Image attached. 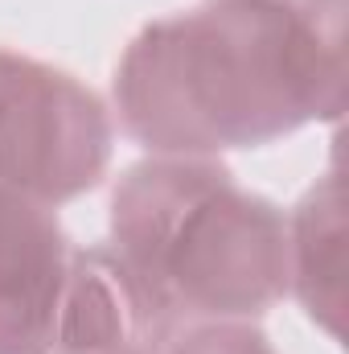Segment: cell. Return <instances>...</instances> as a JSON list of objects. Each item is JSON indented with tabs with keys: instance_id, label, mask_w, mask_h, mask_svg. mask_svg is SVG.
I'll use <instances>...</instances> for the list:
<instances>
[{
	"instance_id": "6da1fadb",
	"label": "cell",
	"mask_w": 349,
	"mask_h": 354,
	"mask_svg": "<svg viewBox=\"0 0 349 354\" xmlns=\"http://www.w3.org/2000/svg\"><path fill=\"white\" fill-rule=\"evenodd\" d=\"M119 128L148 157L275 145L346 111V0H201L115 62Z\"/></svg>"
},
{
	"instance_id": "7a4b0ae2",
	"label": "cell",
	"mask_w": 349,
	"mask_h": 354,
	"mask_svg": "<svg viewBox=\"0 0 349 354\" xmlns=\"http://www.w3.org/2000/svg\"><path fill=\"white\" fill-rule=\"evenodd\" d=\"M111 248L169 330L255 322L288 297V214L218 157H144L115 177Z\"/></svg>"
},
{
	"instance_id": "3957f363",
	"label": "cell",
	"mask_w": 349,
	"mask_h": 354,
	"mask_svg": "<svg viewBox=\"0 0 349 354\" xmlns=\"http://www.w3.org/2000/svg\"><path fill=\"white\" fill-rule=\"evenodd\" d=\"M115 153V115L79 75L0 46V189L41 206L90 194Z\"/></svg>"
},
{
	"instance_id": "277c9868",
	"label": "cell",
	"mask_w": 349,
	"mask_h": 354,
	"mask_svg": "<svg viewBox=\"0 0 349 354\" xmlns=\"http://www.w3.org/2000/svg\"><path fill=\"white\" fill-rule=\"evenodd\" d=\"M54 206L0 189V354H50L70 268Z\"/></svg>"
},
{
	"instance_id": "5b68a950",
	"label": "cell",
	"mask_w": 349,
	"mask_h": 354,
	"mask_svg": "<svg viewBox=\"0 0 349 354\" xmlns=\"http://www.w3.org/2000/svg\"><path fill=\"white\" fill-rule=\"evenodd\" d=\"M169 326L144 297L111 243L70 248L66 288L58 305L54 351L62 354H157ZM50 351V354H54Z\"/></svg>"
},
{
	"instance_id": "8992f818",
	"label": "cell",
	"mask_w": 349,
	"mask_h": 354,
	"mask_svg": "<svg viewBox=\"0 0 349 354\" xmlns=\"http://www.w3.org/2000/svg\"><path fill=\"white\" fill-rule=\"evenodd\" d=\"M288 292L329 334L346 313V189L341 174L317 177L288 214Z\"/></svg>"
},
{
	"instance_id": "52a82bcc",
	"label": "cell",
	"mask_w": 349,
	"mask_h": 354,
	"mask_svg": "<svg viewBox=\"0 0 349 354\" xmlns=\"http://www.w3.org/2000/svg\"><path fill=\"white\" fill-rule=\"evenodd\" d=\"M157 354H275L255 322H193L169 334Z\"/></svg>"
},
{
	"instance_id": "ba28073f",
	"label": "cell",
	"mask_w": 349,
	"mask_h": 354,
	"mask_svg": "<svg viewBox=\"0 0 349 354\" xmlns=\"http://www.w3.org/2000/svg\"><path fill=\"white\" fill-rule=\"evenodd\" d=\"M54 354H62V351H54Z\"/></svg>"
}]
</instances>
